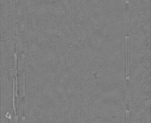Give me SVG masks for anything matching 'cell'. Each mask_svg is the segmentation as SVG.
Returning <instances> with one entry per match:
<instances>
[{"label":"cell","mask_w":151,"mask_h":123,"mask_svg":"<svg viewBox=\"0 0 151 123\" xmlns=\"http://www.w3.org/2000/svg\"><path fill=\"white\" fill-rule=\"evenodd\" d=\"M22 96L25 94V55L23 54L22 57Z\"/></svg>","instance_id":"2"},{"label":"cell","mask_w":151,"mask_h":123,"mask_svg":"<svg viewBox=\"0 0 151 123\" xmlns=\"http://www.w3.org/2000/svg\"><path fill=\"white\" fill-rule=\"evenodd\" d=\"M126 76L127 80H129V38L126 37Z\"/></svg>","instance_id":"1"}]
</instances>
